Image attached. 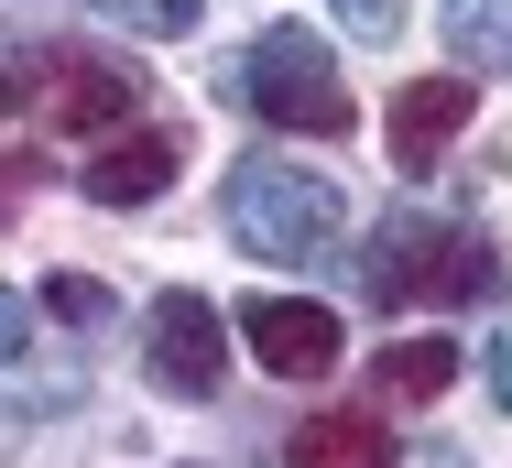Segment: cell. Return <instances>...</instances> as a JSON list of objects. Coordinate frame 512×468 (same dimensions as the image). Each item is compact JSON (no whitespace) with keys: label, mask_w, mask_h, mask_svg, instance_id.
I'll return each mask as SVG.
<instances>
[{"label":"cell","mask_w":512,"mask_h":468,"mask_svg":"<svg viewBox=\"0 0 512 468\" xmlns=\"http://www.w3.org/2000/svg\"><path fill=\"white\" fill-rule=\"evenodd\" d=\"M360 283H371V305H491V294H502V251H491L469 218L393 207Z\"/></svg>","instance_id":"obj_1"},{"label":"cell","mask_w":512,"mask_h":468,"mask_svg":"<svg viewBox=\"0 0 512 468\" xmlns=\"http://www.w3.org/2000/svg\"><path fill=\"white\" fill-rule=\"evenodd\" d=\"M218 207H229V240L262 251V262H327L338 229H349V196L306 164H284V153H240Z\"/></svg>","instance_id":"obj_2"},{"label":"cell","mask_w":512,"mask_h":468,"mask_svg":"<svg viewBox=\"0 0 512 468\" xmlns=\"http://www.w3.org/2000/svg\"><path fill=\"white\" fill-rule=\"evenodd\" d=\"M22 77V120L33 131H66V142H99V131H142V77L109 66V55H11Z\"/></svg>","instance_id":"obj_3"},{"label":"cell","mask_w":512,"mask_h":468,"mask_svg":"<svg viewBox=\"0 0 512 468\" xmlns=\"http://www.w3.org/2000/svg\"><path fill=\"white\" fill-rule=\"evenodd\" d=\"M229 88L251 98L273 131H306V142H338V131H349V88H338V66H327L316 33H262Z\"/></svg>","instance_id":"obj_4"},{"label":"cell","mask_w":512,"mask_h":468,"mask_svg":"<svg viewBox=\"0 0 512 468\" xmlns=\"http://www.w3.org/2000/svg\"><path fill=\"white\" fill-rule=\"evenodd\" d=\"M229 371V327L207 294H153V327H142V381L175 392V403H207Z\"/></svg>","instance_id":"obj_5"},{"label":"cell","mask_w":512,"mask_h":468,"mask_svg":"<svg viewBox=\"0 0 512 468\" xmlns=\"http://www.w3.org/2000/svg\"><path fill=\"white\" fill-rule=\"evenodd\" d=\"M240 338L262 349L273 381H327L338 371V316L306 305V294H251V305H240Z\"/></svg>","instance_id":"obj_6"},{"label":"cell","mask_w":512,"mask_h":468,"mask_svg":"<svg viewBox=\"0 0 512 468\" xmlns=\"http://www.w3.org/2000/svg\"><path fill=\"white\" fill-rule=\"evenodd\" d=\"M175 175H186V131L175 120H142V131H120V142L88 153L77 186H88V207H142V196H164Z\"/></svg>","instance_id":"obj_7"},{"label":"cell","mask_w":512,"mask_h":468,"mask_svg":"<svg viewBox=\"0 0 512 468\" xmlns=\"http://www.w3.org/2000/svg\"><path fill=\"white\" fill-rule=\"evenodd\" d=\"M458 120H469V77H414V88H393V109H382V142H393L404 175H436L447 142H458Z\"/></svg>","instance_id":"obj_8"},{"label":"cell","mask_w":512,"mask_h":468,"mask_svg":"<svg viewBox=\"0 0 512 468\" xmlns=\"http://www.w3.org/2000/svg\"><path fill=\"white\" fill-rule=\"evenodd\" d=\"M284 458H295V468H404V458H393V425H382V414H360V403L306 414Z\"/></svg>","instance_id":"obj_9"},{"label":"cell","mask_w":512,"mask_h":468,"mask_svg":"<svg viewBox=\"0 0 512 468\" xmlns=\"http://www.w3.org/2000/svg\"><path fill=\"white\" fill-rule=\"evenodd\" d=\"M447 55L458 77H512V0H447Z\"/></svg>","instance_id":"obj_10"},{"label":"cell","mask_w":512,"mask_h":468,"mask_svg":"<svg viewBox=\"0 0 512 468\" xmlns=\"http://www.w3.org/2000/svg\"><path fill=\"white\" fill-rule=\"evenodd\" d=\"M447 381H458V349H447V338H393V349L371 360V392H382V403H436Z\"/></svg>","instance_id":"obj_11"},{"label":"cell","mask_w":512,"mask_h":468,"mask_svg":"<svg viewBox=\"0 0 512 468\" xmlns=\"http://www.w3.org/2000/svg\"><path fill=\"white\" fill-rule=\"evenodd\" d=\"M88 11H109L120 33H197L207 0H88Z\"/></svg>","instance_id":"obj_12"},{"label":"cell","mask_w":512,"mask_h":468,"mask_svg":"<svg viewBox=\"0 0 512 468\" xmlns=\"http://www.w3.org/2000/svg\"><path fill=\"white\" fill-rule=\"evenodd\" d=\"M33 305L66 316V327H99V316H109V294H99L88 273H44V283H33Z\"/></svg>","instance_id":"obj_13"},{"label":"cell","mask_w":512,"mask_h":468,"mask_svg":"<svg viewBox=\"0 0 512 468\" xmlns=\"http://www.w3.org/2000/svg\"><path fill=\"white\" fill-rule=\"evenodd\" d=\"M327 11H338L349 44H393V33H404V0H327Z\"/></svg>","instance_id":"obj_14"},{"label":"cell","mask_w":512,"mask_h":468,"mask_svg":"<svg viewBox=\"0 0 512 468\" xmlns=\"http://www.w3.org/2000/svg\"><path fill=\"white\" fill-rule=\"evenodd\" d=\"M480 371H491V403L512 414V327H491V349H480Z\"/></svg>","instance_id":"obj_15"}]
</instances>
